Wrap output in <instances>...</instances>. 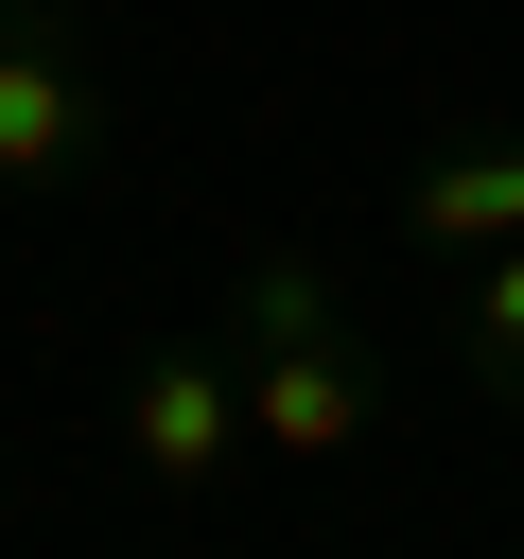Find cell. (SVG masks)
<instances>
[{"label":"cell","instance_id":"1","mask_svg":"<svg viewBox=\"0 0 524 559\" xmlns=\"http://www.w3.org/2000/svg\"><path fill=\"white\" fill-rule=\"evenodd\" d=\"M227 349H245V437L262 454H297V472H332L349 437H367V332H349V280L314 262V245H262L245 280H227Z\"/></svg>","mask_w":524,"mask_h":559},{"label":"cell","instance_id":"2","mask_svg":"<svg viewBox=\"0 0 524 559\" xmlns=\"http://www.w3.org/2000/svg\"><path fill=\"white\" fill-rule=\"evenodd\" d=\"M87 157H105V52L70 0H35L0 35V192H70Z\"/></svg>","mask_w":524,"mask_h":559},{"label":"cell","instance_id":"3","mask_svg":"<svg viewBox=\"0 0 524 559\" xmlns=\"http://www.w3.org/2000/svg\"><path fill=\"white\" fill-rule=\"evenodd\" d=\"M105 437H122V472H140V489H210V472L245 454V349H210V332L140 349V367H122V402H105Z\"/></svg>","mask_w":524,"mask_h":559},{"label":"cell","instance_id":"4","mask_svg":"<svg viewBox=\"0 0 524 559\" xmlns=\"http://www.w3.org/2000/svg\"><path fill=\"white\" fill-rule=\"evenodd\" d=\"M402 245H419V262H489V245H524V122H454V140L402 175Z\"/></svg>","mask_w":524,"mask_h":559},{"label":"cell","instance_id":"5","mask_svg":"<svg viewBox=\"0 0 524 559\" xmlns=\"http://www.w3.org/2000/svg\"><path fill=\"white\" fill-rule=\"evenodd\" d=\"M454 384H472L489 419H524V245L454 262Z\"/></svg>","mask_w":524,"mask_h":559},{"label":"cell","instance_id":"6","mask_svg":"<svg viewBox=\"0 0 524 559\" xmlns=\"http://www.w3.org/2000/svg\"><path fill=\"white\" fill-rule=\"evenodd\" d=\"M17 17H35V0H0V35H17Z\"/></svg>","mask_w":524,"mask_h":559}]
</instances>
